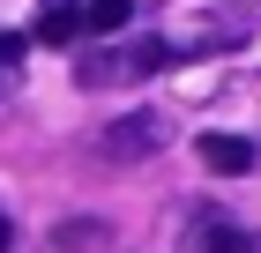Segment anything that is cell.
Instances as JSON below:
<instances>
[{"mask_svg": "<svg viewBox=\"0 0 261 253\" xmlns=\"http://www.w3.org/2000/svg\"><path fill=\"white\" fill-rule=\"evenodd\" d=\"M187 253H261V238L239 231V223L217 216V209H194L187 216Z\"/></svg>", "mask_w": 261, "mask_h": 253, "instance_id": "3", "label": "cell"}, {"mask_svg": "<svg viewBox=\"0 0 261 253\" xmlns=\"http://www.w3.org/2000/svg\"><path fill=\"white\" fill-rule=\"evenodd\" d=\"M127 22H135V0H90V8H82V30H97V38H112Z\"/></svg>", "mask_w": 261, "mask_h": 253, "instance_id": "6", "label": "cell"}, {"mask_svg": "<svg viewBox=\"0 0 261 253\" xmlns=\"http://www.w3.org/2000/svg\"><path fill=\"white\" fill-rule=\"evenodd\" d=\"M30 38H38V45H75L82 38V8H75V0H45Z\"/></svg>", "mask_w": 261, "mask_h": 253, "instance_id": "5", "label": "cell"}, {"mask_svg": "<svg viewBox=\"0 0 261 253\" xmlns=\"http://www.w3.org/2000/svg\"><path fill=\"white\" fill-rule=\"evenodd\" d=\"M0 90H8V82H0Z\"/></svg>", "mask_w": 261, "mask_h": 253, "instance_id": "9", "label": "cell"}, {"mask_svg": "<svg viewBox=\"0 0 261 253\" xmlns=\"http://www.w3.org/2000/svg\"><path fill=\"white\" fill-rule=\"evenodd\" d=\"M201 164H209V172H254V142L246 134H201Z\"/></svg>", "mask_w": 261, "mask_h": 253, "instance_id": "4", "label": "cell"}, {"mask_svg": "<svg viewBox=\"0 0 261 253\" xmlns=\"http://www.w3.org/2000/svg\"><path fill=\"white\" fill-rule=\"evenodd\" d=\"M8 246H15V223H8V216H0V253H8Z\"/></svg>", "mask_w": 261, "mask_h": 253, "instance_id": "8", "label": "cell"}, {"mask_svg": "<svg viewBox=\"0 0 261 253\" xmlns=\"http://www.w3.org/2000/svg\"><path fill=\"white\" fill-rule=\"evenodd\" d=\"M97 223H67V231H53V253H75V246H97Z\"/></svg>", "mask_w": 261, "mask_h": 253, "instance_id": "7", "label": "cell"}, {"mask_svg": "<svg viewBox=\"0 0 261 253\" xmlns=\"http://www.w3.org/2000/svg\"><path fill=\"white\" fill-rule=\"evenodd\" d=\"M164 112H127V119H112L97 134V149H105V164H149V156L164 149Z\"/></svg>", "mask_w": 261, "mask_h": 253, "instance_id": "2", "label": "cell"}, {"mask_svg": "<svg viewBox=\"0 0 261 253\" xmlns=\"http://www.w3.org/2000/svg\"><path fill=\"white\" fill-rule=\"evenodd\" d=\"M164 60H172V45H164V38H135V45H112V52H82V90L149 75V67H164Z\"/></svg>", "mask_w": 261, "mask_h": 253, "instance_id": "1", "label": "cell"}]
</instances>
